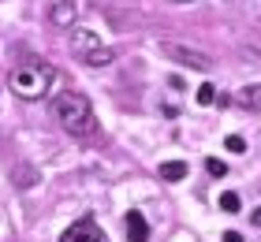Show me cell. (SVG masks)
<instances>
[{"label":"cell","mask_w":261,"mask_h":242,"mask_svg":"<svg viewBox=\"0 0 261 242\" xmlns=\"http://www.w3.org/2000/svg\"><path fill=\"white\" fill-rule=\"evenodd\" d=\"M213 101H217V90H213L209 82H205V86H198V104H213Z\"/></svg>","instance_id":"12"},{"label":"cell","mask_w":261,"mask_h":242,"mask_svg":"<svg viewBox=\"0 0 261 242\" xmlns=\"http://www.w3.org/2000/svg\"><path fill=\"white\" fill-rule=\"evenodd\" d=\"M161 179L179 183V179H187V164H183V160H164V164H161Z\"/></svg>","instance_id":"8"},{"label":"cell","mask_w":261,"mask_h":242,"mask_svg":"<svg viewBox=\"0 0 261 242\" xmlns=\"http://www.w3.org/2000/svg\"><path fill=\"white\" fill-rule=\"evenodd\" d=\"M205 172H209L213 179H220L224 172H228V164H224V160H220V156H209V160H205Z\"/></svg>","instance_id":"11"},{"label":"cell","mask_w":261,"mask_h":242,"mask_svg":"<svg viewBox=\"0 0 261 242\" xmlns=\"http://www.w3.org/2000/svg\"><path fill=\"white\" fill-rule=\"evenodd\" d=\"M71 48H75V56L82 60V64H90V67H109L116 60V48L105 45L97 34H90V30H79L75 41H71Z\"/></svg>","instance_id":"3"},{"label":"cell","mask_w":261,"mask_h":242,"mask_svg":"<svg viewBox=\"0 0 261 242\" xmlns=\"http://www.w3.org/2000/svg\"><path fill=\"white\" fill-rule=\"evenodd\" d=\"M149 238V220L142 212H127V242H146Z\"/></svg>","instance_id":"6"},{"label":"cell","mask_w":261,"mask_h":242,"mask_svg":"<svg viewBox=\"0 0 261 242\" xmlns=\"http://www.w3.org/2000/svg\"><path fill=\"white\" fill-rule=\"evenodd\" d=\"M239 101L246 104V108H261V86L254 90V86H246L243 93H239Z\"/></svg>","instance_id":"10"},{"label":"cell","mask_w":261,"mask_h":242,"mask_svg":"<svg viewBox=\"0 0 261 242\" xmlns=\"http://www.w3.org/2000/svg\"><path fill=\"white\" fill-rule=\"evenodd\" d=\"M250 224H254V227H261V209H254V212H250Z\"/></svg>","instance_id":"15"},{"label":"cell","mask_w":261,"mask_h":242,"mask_svg":"<svg viewBox=\"0 0 261 242\" xmlns=\"http://www.w3.org/2000/svg\"><path fill=\"white\" fill-rule=\"evenodd\" d=\"M224 242H243V235H239V231H228V235H224Z\"/></svg>","instance_id":"14"},{"label":"cell","mask_w":261,"mask_h":242,"mask_svg":"<svg viewBox=\"0 0 261 242\" xmlns=\"http://www.w3.org/2000/svg\"><path fill=\"white\" fill-rule=\"evenodd\" d=\"M75 15H79V8L71 4V0H60V4H53V11H49L53 26H71V22H75Z\"/></svg>","instance_id":"7"},{"label":"cell","mask_w":261,"mask_h":242,"mask_svg":"<svg viewBox=\"0 0 261 242\" xmlns=\"http://www.w3.org/2000/svg\"><path fill=\"white\" fill-rule=\"evenodd\" d=\"M220 209H224V212H239V209H243L239 194H235V190H224V194H220Z\"/></svg>","instance_id":"9"},{"label":"cell","mask_w":261,"mask_h":242,"mask_svg":"<svg viewBox=\"0 0 261 242\" xmlns=\"http://www.w3.org/2000/svg\"><path fill=\"white\" fill-rule=\"evenodd\" d=\"M224 145H228L231 153H243V149H246V142H243L239 135H228V142H224Z\"/></svg>","instance_id":"13"},{"label":"cell","mask_w":261,"mask_h":242,"mask_svg":"<svg viewBox=\"0 0 261 242\" xmlns=\"http://www.w3.org/2000/svg\"><path fill=\"white\" fill-rule=\"evenodd\" d=\"M53 116L71 138H93L97 135V116H93L90 97L82 93H60L53 101Z\"/></svg>","instance_id":"1"},{"label":"cell","mask_w":261,"mask_h":242,"mask_svg":"<svg viewBox=\"0 0 261 242\" xmlns=\"http://www.w3.org/2000/svg\"><path fill=\"white\" fill-rule=\"evenodd\" d=\"M175 4H191V0H175Z\"/></svg>","instance_id":"16"},{"label":"cell","mask_w":261,"mask_h":242,"mask_svg":"<svg viewBox=\"0 0 261 242\" xmlns=\"http://www.w3.org/2000/svg\"><path fill=\"white\" fill-rule=\"evenodd\" d=\"M56 82L53 64H41V60H27V64H15L8 75V90L22 97V101H38V97L49 93V86Z\"/></svg>","instance_id":"2"},{"label":"cell","mask_w":261,"mask_h":242,"mask_svg":"<svg viewBox=\"0 0 261 242\" xmlns=\"http://www.w3.org/2000/svg\"><path fill=\"white\" fill-rule=\"evenodd\" d=\"M60 242H109V235L97 227V220H93V216H79V220L60 235Z\"/></svg>","instance_id":"4"},{"label":"cell","mask_w":261,"mask_h":242,"mask_svg":"<svg viewBox=\"0 0 261 242\" xmlns=\"http://www.w3.org/2000/svg\"><path fill=\"white\" fill-rule=\"evenodd\" d=\"M164 48V56L175 60V64H187V67H198V71H209L213 67V60L205 52H194V48H183V45H161Z\"/></svg>","instance_id":"5"}]
</instances>
